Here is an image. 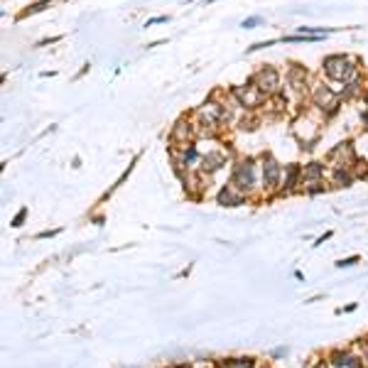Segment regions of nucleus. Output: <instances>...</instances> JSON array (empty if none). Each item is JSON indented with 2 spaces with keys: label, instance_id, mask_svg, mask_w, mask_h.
<instances>
[{
  "label": "nucleus",
  "instance_id": "nucleus-1",
  "mask_svg": "<svg viewBox=\"0 0 368 368\" xmlns=\"http://www.w3.org/2000/svg\"><path fill=\"white\" fill-rule=\"evenodd\" d=\"M361 61L359 57H349V54H329V57H324V74H327V79H332V81H339V84H346L359 69Z\"/></svg>",
  "mask_w": 368,
  "mask_h": 368
},
{
  "label": "nucleus",
  "instance_id": "nucleus-2",
  "mask_svg": "<svg viewBox=\"0 0 368 368\" xmlns=\"http://www.w3.org/2000/svg\"><path fill=\"white\" fill-rule=\"evenodd\" d=\"M312 103H314V108H317L319 113H324L327 118L337 113L339 106H341L339 93H337L334 88H329L327 84H322V81L312 86Z\"/></svg>",
  "mask_w": 368,
  "mask_h": 368
},
{
  "label": "nucleus",
  "instance_id": "nucleus-3",
  "mask_svg": "<svg viewBox=\"0 0 368 368\" xmlns=\"http://www.w3.org/2000/svg\"><path fill=\"white\" fill-rule=\"evenodd\" d=\"M231 96L238 101V106H243V108H255V106H260L268 96L253 84V79L248 81V86H236L233 91H231Z\"/></svg>",
  "mask_w": 368,
  "mask_h": 368
},
{
  "label": "nucleus",
  "instance_id": "nucleus-4",
  "mask_svg": "<svg viewBox=\"0 0 368 368\" xmlns=\"http://www.w3.org/2000/svg\"><path fill=\"white\" fill-rule=\"evenodd\" d=\"M292 133H295L297 140L302 142V147H312V142L317 140V135H319V123L312 120L310 115H300L292 123Z\"/></svg>",
  "mask_w": 368,
  "mask_h": 368
},
{
  "label": "nucleus",
  "instance_id": "nucleus-5",
  "mask_svg": "<svg viewBox=\"0 0 368 368\" xmlns=\"http://www.w3.org/2000/svg\"><path fill=\"white\" fill-rule=\"evenodd\" d=\"M231 184L238 187V189H248V187H253L255 184V160L253 157H246V160H241V162L233 167Z\"/></svg>",
  "mask_w": 368,
  "mask_h": 368
},
{
  "label": "nucleus",
  "instance_id": "nucleus-6",
  "mask_svg": "<svg viewBox=\"0 0 368 368\" xmlns=\"http://www.w3.org/2000/svg\"><path fill=\"white\" fill-rule=\"evenodd\" d=\"M253 84L265 96H275V93H280V74L273 66H263L258 74H253Z\"/></svg>",
  "mask_w": 368,
  "mask_h": 368
},
{
  "label": "nucleus",
  "instance_id": "nucleus-7",
  "mask_svg": "<svg viewBox=\"0 0 368 368\" xmlns=\"http://www.w3.org/2000/svg\"><path fill=\"white\" fill-rule=\"evenodd\" d=\"M329 162L334 165V170H341V167H351V165L356 162L354 145L346 140V142H339L337 147H332V152H329Z\"/></svg>",
  "mask_w": 368,
  "mask_h": 368
},
{
  "label": "nucleus",
  "instance_id": "nucleus-8",
  "mask_svg": "<svg viewBox=\"0 0 368 368\" xmlns=\"http://www.w3.org/2000/svg\"><path fill=\"white\" fill-rule=\"evenodd\" d=\"M194 130H197V125H192L187 118H182V120L174 123V128H172V133H170V140L177 142V145H192Z\"/></svg>",
  "mask_w": 368,
  "mask_h": 368
},
{
  "label": "nucleus",
  "instance_id": "nucleus-9",
  "mask_svg": "<svg viewBox=\"0 0 368 368\" xmlns=\"http://www.w3.org/2000/svg\"><path fill=\"white\" fill-rule=\"evenodd\" d=\"M280 174H283V167L278 165V160H275L270 152H265V155H263V182H265L268 187H275V184L280 182Z\"/></svg>",
  "mask_w": 368,
  "mask_h": 368
},
{
  "label": "nucleus",
  "instance_id": "nucleus-10",
  "mask_svg": "<svg viewBox=\"0 0 368 368\" xmlns=\"http://www.w3.org/2000/svg\"><path fill=\"white\" fill-rule=\"evenodd\" d=\"M287 86H292L297 93H302V91L307 88V69H305V66L292 64V66H290V71H287Z\"/></svg>",
  "mask_w": 368,
  "mask_h": 368
},
{
  "label": "nucleus",
  "instance_id": "nucleus-11",
  "mask_svg": "<svg viewBox=\"0 0 368 368\" xmlns=\"http://www.w3.org/2000/svg\"><path fill=\"white\" fill-rule=\"evenodd\" d=\"M226 165V157H224V152H206L204 157H201V170L204 172H216V170H221Z\"/></svg>",
  "mask_w": 368,
  "mask_h": 368
},
{
  "label": "nucleus",
  "instance_id": "nucleus-12",
  "mask_svg": "<svg viewBox=\"0 0 368 368\" xmlns=\"http://www.w3.org/2000/svg\"><path fill=\"white\" fill-rule=\"evenodd\" d=\"M324 177V165L322 162H310L302 167V179L305 182H319Z\"/></svg>",
  "mask_w": 368,
  "mask_h": 368
},
{
  "label": "nucleus",
  "instance_id": "nucleus-13",
  "mask_svg": "<svg viewBox=\"0 0 368 368\" xmlns=\"http://www.w3.org/2000/svg\"><path fill=\"white\" fill-rule=\"evenodd\" d=\"M233 189H236L233 184H231V187H226V189H221L219 201H221L224 206H238V204H243V197H241V194H236Z\"/></svg>",
  "mask_w": 368,
  "mask_h": 368
},
{
  "label": "nucleus",
  "instance_id": "nucleus-14",
  "mask_svg": "<svg viewBox=\"0 0 368 368\" xmlns=\"http://www.w3.org/2000/svg\"><path fill=\"white\" fill-rule=\"evenodd\" d=\"M334 364L339 368H359V361L351 359L349 354H337V356H334Z\"/></svg>",
  "mask_w": 368,
  "mask_h": 368
},
{
  "label": "nucleus",
  "instance_id": "nucleus-15",
  "mask_svg": "<svg viewBox=\"0 0 368 368\" xmlns=\"http://www.w3.org/2000/svg\"><path fill=\"white\" fill-rule=\"evenodd\" d=\"M351 172H349V167H341V170H334V182L337 184H341V187H349L351 184Z\"/></svg>",
  "mask_w": 368,
  "mask_h": 368
},
{
  "label": "nucleus",
  "instance_id": "nucleus-16",
  "mask_svg": "<svg viewBox=\"0 0 368 368\" xmlns=\"http://www.w3.org/2000/svg\"><path fill=\"white\" fill-rule=\"evenodd\" d=\"M253 366V361L251 359H238V361H226L224 368H251Z\"/></svg>",
  "mask_w": 368,
  "mask_h": 368
},
{
  "label": "nucleus",
  "instance_id": "nucleus-17",
  "mask_svg": "<svg viewBox=\"0 0 368 368\" xmlns=\"http://www.w3.org/2000/svg\"><path fill=\"white\" fill-rule=\"evenodd\" d=\"M49 2H52V0H39V2H34V5H29L27 10L22 12V17H25V15H32V12H39V10H44V7H47Z\"/></svg>",
  "mask_w": 368,
  "mask_h": 368
},
{
  "label": "nucleus",
  "instance_id": "nucleus-18",
  "mask_svg": "<svg viewBox=\"0 0 368 368\" xmlns=\"http://www.w3.org/2000/svg\"><path fill=\"white\" fill-rule=\"evenodd\" d=\"M260 22H263V17H260V15H253V17H248V20H243V22H241V27H246V29H253V27H258Z\"/></svg>",
  "mask_w": 368,
  "mask_h": 368
},
{
  "label": "nucleus",
  "instance_id": "nucleus-19",
  "mask_svg": "<svg viewBox=\"0 0 368 368\" xmlns=\"http://www.w3.org/2000/svg\"><path fill=\"white\" fill-rule=\"evenodd\" d=\"M167 20H170L167 15H160V17H152V20H147V22H145V27H150V25H160V22H167Z\"/></svg>",
  "mask_w": 368,
  "mask_h": 368
},
{
  "label": "nucleus",
  "instance_id": "nucleus-20",
  "mask_svg": "<svg viewBox=\"0 0 368 368\" xmlns=\"http://www.w3.org/2000/svg\"><path fill=\"white\" fill-rule=\"evenodd\" d=\"M354 263H356V258H349V260H341L339 265H354Z\"/></svg>",
  "mask_w": 368,
  "mask_h": 368
},
{
  "label": "nucleus",
  "instance_id": "nucleus-21",
  "mask_svg": "<svg viewBox=\"0 0 368 368\" xmlns=\"http://www.w3.org/2000/svg\"><path fill=\"white\" fill-rule=\"evenodd\" d=\"M364 123H366V128H368V111L364 113Z\"/></svg>",
  "mask_w": 368,
  "mask_h": 368
},
{
  "label": "nucleus",
  "instance_id": "nucleus-22",
  "mask_svg": "<svg viewBox=\"0 0 368 368\" xmlns=\"http://www.w3.org/2000/svg\"><path fill=\"white\" fill-rule=\"evenodd\" d=\"M206 2H214V0H206Z\"/></svg>",
  "mask_w": 368,
  "mask_h": 368
}]
</instances>
